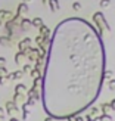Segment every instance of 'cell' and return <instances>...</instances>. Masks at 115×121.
I'll return each instance as SVG.
<instances>
[{"label":"cell","mask_w":115,"mask_h":121,"mask_svg":"<svg viewBox=\"0 0 115 121\" xmlns=\"http://www.w3.org/2000/svg\"><path fill=\"white\" fill-rule=\"evenodd\" d=\"M31 25H34V27L40 28L41 25H43V21H41V18H34V19L31 21Z\"/></svg>","instance_id":"5bb4252c"},{"label":"cell","mask_w":115,"mask_h":121,"mask_svg":"<svg viewBox=\"0 0 115 121\" xmlns=\"http://www.w3.org/2000/svg\"><path fill=\"white\" fill-rule=\"evenodd\" d=\"M27 92V89H25V86H24V84H18V86L15 87V93L16 95H24Z\"/></svg>","instance_id":"7c38bea8"},{"label":"cell","mask_w":115,"mask_h":121,"mask_svg":"<svg viewBox=\"0 0 115 121\" xmlns=\"http://www.w3.org/2000/svg\"><path fill=\"white\" fill-rule=\"evenodd\" d=\"M49 3V0H43V4H47Z\"/></svg>","instance_id":"f1b7e54d"},{"label":"cell","mask_w":115,"mask_h":121,"mask_svg":"<svg viewBox=\"0 0 115 121\" xmlns=\"http://www.w3.org/2000/svg\"><path fill=\"white\" fill-rule=\"evenodd\" d=\"M28 10H30L28 4H27V3H21V4H18V10H16V15L22 18L24 15H27V13H28Z\"/></svg>","instance_id":"3957f363"},{"label":"cell","mask_w":115,"mask_h":121,"mask_svg":"<svg viewBox=\"0 0 115 121\" xmlns=\"http://www.w3.org/2000/svg\"><path fill=\"white\" fill-rule=\"evenodd\" d=\"M2 24H3V22H2V21H0V27H2Z\"/></svg>","instance_id":"4dcf8cb0"},{"label":"cell","mask_w":115,"mask_h":121,"mask_svg":"<svg viewBox=\"0 0 115 121\" xmlns=\"http://www.w3.org/2000/svg\"><path fill=\"white\" fill-rule=\"evenodd\" d=\"M111 108H112V109H115V99H112V102H111Z\"/></svg>","instance_id":"4316f807"},{"label":"cell","mask_w":115,"mask_h":121,"mask_svg":"<svg viewBox=\"0 0 115 121\" xmlns=\"http://www.w3.org/2000/svg\"><path fill=\"white\" fill-rule=\"evenodd\" d=\"M105 47L92 24L69 18L58 24L43 77V105L52 118H71L98 99Z\"/></svg>","instance_id":"6da1fadb"},{"label":"cell","mask_w":115,"mask_h":121,"mask_svg":"<svg viewBox=\"0 0 115 121\" xmlns=\"http://www.w3.org/2000/svg\"><path fill=\"white\" fill-rule=\"evenodd\" d=\"M12 18H13L12 12H9V10H0V21H2V22H9V21H12Z\"/></svg>","instance_id":"277c9868"},{"label":"cell","mask_w":115,"mask_h":121,"mask_svg":"<svg viewBox=\"0 0 115 121\" xmlns=\"http://www.w3.org/2000/svg\"><path fill=\"white\" fill-rule=\"evenodd\" d=\"M8 75V69L6 68H0V77H6Z\"/></svg>","instance_id":"cb8c5ba5"},{"label":"cell","mask_w":115,"mask_h":121,"mask_svg":"<svg viewBox=\"0 0 115 121\" xmlns=\"http://www.w3.org/2000/svg\"><path fill=\"white\" fill-rule=\"evenodd\" d=\"M109 4H111V0H100V8L102 9L109 8Z\"/></svg>","instance_id":"2e32d148"},{"label":"cell","mask_w":115,"mask_h":121,"mask_svg":"<svg viewBox=\"0 0 115 121\" xmlns=\"http://www.w3.org/2000/svg\"><path fill=\"white\" fill-rule=\"evenodd\" d=\"M47 4L50 6V10H52V12H58L59 8H60L58 0H49V3H47Z\"/></svg>","instance_id":"30bf717a"},{"label":"cell","mask_w":115,"mask_h":121,"mask_svg":"<svg viewBox=\"0 0 115 121\" xmlns=\"http://www.w3.org/2000/svg\"><path fill=\"white\" fill-rule=\"evenodd\" d=\"M93 21H94V24H96V25H98V28H99L98 34L100 35V37L103 35L105 31H109V25L106 24L105 16H103V13H102V12H96V13L93 15Z\"/></svg>","instance_id":"7a4b0ae2"},{"label":"cell","mask_w":115,"mask_h":121,"mask_svg":"<svg viewBox=\"0 0 115 121\" xmlns=\"http://www.w3.org/2000/svg\"><path fill=\"white\" fill-rule=\"evenodd\" d=\"M13 111H16V105L13 102H8L6 104V112H13Z\"/></svg>","instance_id":"4fadbf2b"},{"label":"cell","mask_w":115,"mask_h":121,"mask_svg":"<svg viewBox=\"0 0 115 121\" xmlns=\"http://www.w3.org/2000/svg\"><path fill=\"white\" fill-rule=\"evenodd\" d=\"M31 77H33V78L40 77V71H38V69H31Z\"/></svg>","instance_id":"ac0fdd59"},{"label":"cell","mask_w":115,"mask_h":121,"mask_svg":"<svg viewBox=\"0 0 115 121\" xmlns=\"http://www.w3.org/2000/svg\"><path fill=\"white\" fill-rule=\"evenodd\" d=\"M4 66H6V59L0 58V68H4Z\"/></svg>","instance_id":"d4e9b609"},{"label":"cell","mask_w":115,"mask_h":121,"mask_svg":"<svg viewBox=\"0 0 115 121\" xmlns=\"http://www.w3.org/2000/svg\"><path fill=\"white\" fill-rule=\"evenodd\" d=\"M28 2H33V0H22V3H28Z\"/></svg>","instance_id":"83f0119b"},{"label":"cell","mask_w":115,"mask_h":121,"mask_svg":"<svg viewBox=\"0 0 115 121\" xmlns=\"http://www.w3.org/2000/svg\"><path fill=\"white\" fill-rule=\"evenodd\" d=\"M30 44H31V39H24L19 41V44H18V47H19V52H25L27 49H30Z\"/></svg>","instance_id":"5b68a950"},{"label":"cell","mask_w":115,"mask_h":121,"mask_svg":"<svg viewBox=\"0 0 115 121\" xmlns=\"http://www.w3.org/2000/svg\"><path fill=\"white\" fill-rule=\"evenodd\" d=\"M22 77H24V72L22 71H15V72H12V74H8L9 80H21Z\"/></svg>","instance_id":"ba28073f"},{"label":"cell","mask_w":115,"mask_h":121,"mask_svg":"<svg viewBox=\"0 0 115 121\" xmlns=\"http://www.w3.org/2000/svg\"><path fill=\"white\" fill-rule=\"evenodd\" d=\"M112 75H114L112 71H105V72H103V78H111Z\"/></svg>","instance_id":"7402d4cb"},{"label":"cell","mask_w":115,"mask_h":121,"mask_svg":"<svg viewBox=\"0 0 115 121\" xmlns=\"http://www.w3.org/2000/svg\"><path fill=\"white\" fill-rule=\"evenodd\" d=\"M100 121H112V118L109 115H106V114H103V115L100 117Z\"/></svg>","instance_id":"603a6c76"},{"label":"cell","mask_w":115,"mask_h":121,"mask_svg":"<svg viewBox=\"0 0 115 121\" xmlns=\"http://www.w3.org/2000/svg\"><path fill=\"white\" fill-rule=\"evenodd\" d=\"M109 89L111 90H115V80H111L109 81Z\"/></svg>","instance_id":"484cf974"},{"label":"cell","mask_w":115,"mask_h":121,"mask_svg":"<svg viewBox=\"0 0 115 121\" xmlns=\"http://www.w3.org/2000/svg\"><path fill=\"white\" fill-rule=\"evenodd\" d=\"M38 30H40V35H41V37H49V34H50V30L47 28L46 25H41Z\"/></svg>","instance_id":"8fae6325"},{"label":"cell","mask_w":115,"mask_h":121,"mask_svg":"<svg viewBox=\"0 0 115 121\" xmlns=\"http://www.w3.org/2000/svg\"><path fill=\"white\" fill-rule=\"evenodd\" d=\"M19 27L24 30V31H27V30H30V27H31V21L27 19V18H22L21 22H19Z\"/></svg>","instance_id":"9c48e42d"},{"label":"cell","mask_w":115,"mask_h":121,"mask_svg":"<svg viewBox=\"0 0 115 121\" xmlns=\"http://www.w3.org/2000/svg\"><path fill=\"white\" fill-rule=\"evenodd\" d=\"M25 59H27V56H25V53H24V52H18L16 55H15V62L19 64V65H24Z\"/></svg>","instance_id":"52a82bcc"},{"label":"cell","mask_w":115,"mask_h":121,"mask_svg":"<svg viewBox=\"0 0 115 121\" xmlns=\"http://www.w3.org/2000/svg\"><path fill=\"white\" fill-rule=\"evenodd\" d=\"M0 44H2V46H6V47H10L12 44H13L12 37H8V35H2V37H0Z\"/></svg>","instance_id":"8992f818"},{"label":"cell","mask_w":115,"mask_h":121,"mask_svg":"<svg viewBox=\"0 0 115 121\" xmlns=\"http://www.w3.org/2000/svg\"><path fill=\"white\" fill-rule=\"evenodd\" d=\"M28 104H24V106H22V109H24V120H27L28 118V115H30V111H28Z\"/></svg>","instance_id":"9a60e30c"},{"label":"cell","mask_w":115,"mask_h":121,"mask_svg":"<svg viewBox=\"0 0 115 121\" xmlns=\"http://www.w3.org/2000/svg\"><path fill=\"white\" fill-rule=\"evenodd\" d=\"M8 81H9V78H8V75H6V77H0V84H2V86H4V84L8 83Z\"/></svg>","instance_id":"44dd1931"},{"label":"cell","mask_w":115,"mask_h":121,"mask_svg":"<svg viewBox=\"0 0 115 121\" xmlns=\"http://www.w3.org/2000/svg\"><path fill=\"white\" fill-rule=\"evenodd\" d=\"M10 121H19V120H16V118H10Z\"/></svg>","instance_id":"f546056e"},{"label":"cell","mask_w":115,"mask_h":121,"mask_svg":"<svg viewBox=\"0 0 115 121\" xmlns=\"http://www.w3.org/2000/svg\"><path fill=\"white\" fill-rule=\"evenodd\" d=\"M22 72H24V74H28V72H31V65H24Z\"/></svg>","instance_id":"ffe728a7"},{"label":"cell","mask_w":115,"mask_h":121,"mask_svg":"<svg viewBox=\"0 0 115 121\" xmlns=\"http://www.w3.org/2000/svg\"><path fill=\"white\" fill-rule=\"evenodd\" d=\"M102 111H103V114H108L109 111H112V108H111V105L103 104V105H102Z\"/></svg>","instance_id":"e0dca14e"},{"label":"cell","mask_w":115,"mask_h":121,"mask_svg":"<svg viewBox=\"0 0 115 121\" xmlns=\"http://www.w3.org/2000/svg\"><path fill=\"white\" fill-rule=\"evenodd\" d=\"M72 9H74V10H80L81 9V3L74 2V3H72Z\"/></svg>","instance_id":"d6986e66"}]
</instances>
